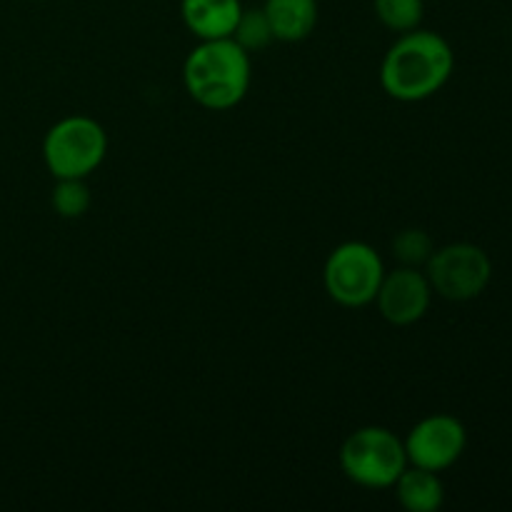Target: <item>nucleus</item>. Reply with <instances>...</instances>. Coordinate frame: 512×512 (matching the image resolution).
<instances>
[{
	"mask_svg": "<svg viewBox=\"0 0 512 512\" xmlns=\"http://www.w3.org/2000/svg\"><path fill=\"white\" fill-rule=\"evenodd\" d=\"M425 275L435 295L450 303H468L488 290L493 260L475 243H450L435 248L425 265Z\"/></svg>",
	"mask_w": 512,
	"mask_h": 512,
	"instance_id": "nucleus-6",
	"label": "nucleus"
},
{
	"mask_svg": "<svg viewBox=\"0 0 512 512\" xmlns=\"http://www.w3.org/2000/svg\"><path fill=\"white\" fill-rule=\"evenodd\" d=\"M455 70V53L448 40L435 30L415 28L385 53L380 65V85L400 103H420L448 85Z\"/></svg>",
	"mask_w": 512,
	"mask_h": 512,
	"instance_id": "nucleus-1",
	"label": "nucleus"
},
{
	"mask_svg": "<svg viewBox=\"0 0 512 512\" xmlns=\"http://www.w3.org/2000/svg\"><path fill=\"white\" fill-rule=\"evenodd\" d=\"M93 195H90L85 178H55L53 195H50V205L55 213L65 220L83 218L90 210Z\"/></svg>",
	"mask_w": 512,
	"mask_h": 512,
	"instance_id": "nucleus-12",
	"label": "nucleus"
},
{
	"mask_svg": "<svg viewBox=\"0 0 512 512\" xmlns=\"http://www.w3.org/2000/svg\"><path fill=\"white\" fill-rule=\"evenodd\" d=\"M398 503L408 512H438L445 503V485L433 470L408 465L395 480Z\"/></svg>",
	"mask_w": 512,
	"mask_h": 512,
	"instance_id": "nucleus-11",
	"label": "nucleus"
},
{
	"mask_svg": "<svg viewBox=\"0 0 512 512\" xmlns=\"http://www.w3.org/2000/svg\"><path fill=\"white\" fill-rule=\"evenodd\" d=\"M263 10L280 43H300L318 25V0H265Z\"/></svg>",
	"mask_w": 512,
	"mask_h": 512,
	"instance_id": "nucleus-10",
	"label": "nucleus"
},
{
	"mask_svg": "<svg viewBox=\"0 0 512 512\" xmlns=\"http://www.w3.org/2000/svg\"><path fill=\"white\" fill-rule=\"evenodd\" d=\"M108 133L90 115H68L43 138L45 168L53 178H88L103 165Z\"/></svg>",
	"mask_w": 512,
	"mask_h": 512,
	"instance_id": "nucleus-4",
	"label": "nucleus"
},
{
	"mask_svg": "<svg viewBox=\"0 0 512 512\" xmlns=\"http://www.w3.org/2000/svg\"><path fill=\"white\" fill-rule=\"evenodd\" d=\"M433 253V238L420 228H405L393 238V255L405 268H425Z\"/></svg>",
	"mask_w": 512,
	"mask_h": 512,
	"instance_id": "nucleus-15",
	"label": "nucleus"
},
{
	"mask_svg": "<svg viewBox=\"0 0 512 512\" xmlns=\"http://www.w3.org/2000/svg\"><path fill=\"white\" fill-rule=\"evenodd\" d=\"M35 3H43V0H35Z\"/></svg>",
	"mask_w": 512,
	"mask_h": 512,
	"instance_id": "nucleus-16",
	"label": "nucleus"
},
{
	"mask_svg": "<svg viewBox=\"0 0 512 512\" xmlns=\"http://www.w3.org/2000/svg\"><path fill=\"white\" fill-rule=\"evenodd\" d=\"M230 38H233L240 48L248 50V53L253 55L258 53V50L268 48V45L275 40V35L263 8H243V13H240L238 18V25H235Z\"/></svg>",
	"mask_w": 512,
	"mask_h": 512,
	"instance_id": "nucleus-14",
	"label": "nucleus"
},
{
	"mask_svg": "<svg viewBox=\"0 0 512 512\" xmlns=\"http://www.w3.org/2000/svg\"><path fill=\"white\" fill-rule=\"evenodd\" d=\"M340 468L345 478L368 490L393 488L408 468L405 443L388 428L368 425L345 438L340 448Z\"/></svg>",
	"mask_w": 512,
	"mask_h": 512,
	"instance_id": "nucleus-3",
	"label": "nucleus"
},
{
	"mask_svg": "<svg viewBox=\"0 0 512 512\" xmlns=\"http://www.w3.org/2000/svg\"><path fill=\"white\" fill-rule=\"evenodd\" d=\"M433 295L425 270L400 265V268L385 273L378 295H375V305L390 325L405 328V325H413L425 318L430 303H433Z\"/></svg>",
	"mask_w": 512,
	"mask_h": 512,
	"instance_id": "nucleus-8",
	"label": "nucleus"
},
{
	"mask_svg": "<svg viewBox=\"0 0 512 512\" xmlns=\"http://www.w3.org/2000/svg\"><path fill=\"white\" fill-rule=\"evenodd\" d=\"M385 273L388 270L383 258L373 245L363 240H348L340 243L325 260V293L343 308H365L375 303Z\"/></svg>",
	"mask_w": 512,
	"mask_h": 512,
	"instance_id": "nucleus-5",
	"label": "nucleus"
},
{
	"mask_svg": "<svg viewBox=\"0 0 512 512\" xmlns=\"http://www.w3.org/2000/svg\"><path fill=\"white\" fill-rule=\"evenodd\" d=\"M375 15L393 33H410L420 28L425 15V0H373Z\"/></svg>",
	"mask_w": 512,
	"mask_h": 512,
	"instance_id": "nucleus-13",
	"label": "nucleus"
},
{
	"mask_svg": "<svg viewBox=\"0 0 512 512\" xmlns=\"http://www.w3.org/2000/svg\"><path fill=\"white\" fill-rule=\"evenodd\" d=\"M250 53L233 38L200 40L183 65V83L190 98L205 110H230L250 90Z\"/></svg>",
	"mask_w": 512,
	"mask_h": 512,
	"instance_id": "nucleus-2",
	"label": "nucleus"
},
{
	"mask_svg": "<svg viewBox=\"0 0 512 512\" xmlns=\"http://www.w3.org/2000/svg\"><path fill=\"white\" fill-rule=\"evenodd\" d=\"M403 443L408 465L443 473L463 458L468 448V430L455 415L435 413L420 420Z\"/></svg>",
	"mask_w": 512,
	"mask_h": 512,
	"instance_id": "nucleus-7",
	"label": "nucleus"
},
{
	"mask_svg": "<svg viewBox=\"0 0 512 512\" xmlns=\"http://www.w3.org/2000/svg\"><path fill=\"white\" fill-rule=\"evenodd\" d=\"M240 13H243L240 0H180L185 28L198 40L230 38Z\"/></svg>",
	"mask_w": 512,
	"mask_h": 512,
	"instance_id": "nucleus-9",
	"label": "nucleus"
}]
</instances>
